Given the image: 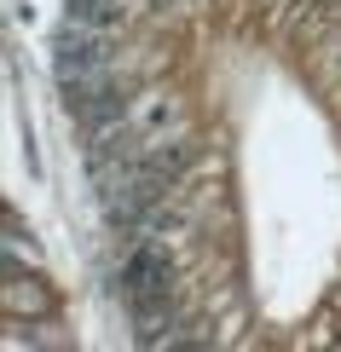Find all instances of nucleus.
I'll use <instances>...</instances> for the list:
<instances>
[{
  "mask_svg": "<svg viewBox=\"0 0 341 352\" xmlns=\"http://www.w3.org/2000/svg\"><path fill=\"white\" fill-rule=\"evenodd\" d=\"M52 69H58V81H64V93L105 81V69H110L105 29H81V23H70L64 35H58V47H52Z\"/></svg>",
  "mask_w": 341,
  "mask_h": 352,
  "instance_id": "1",
  "label": "nucleus"
},
{
  "mask_svg": "<svg viewBox=\"0 0 341 352\" xmlns=\"http://www.w3.org/2000/svg\"><path fill=\"white\" fill-rule=\"evenodd\" d=\"M122 289H127V300H133V312L151 324L156 318V306L168 300V260L156 254V248H139V254L127 260V272H122Z\"/></svg>",
  "mask_w": 341,
  "mask_h": 352,
  "instance_id": "2",
  "label": "nucleus"
},
{
  "mask_svg": "<svg viewBox=\"0 0 341 352\" xmlns=\"http://www.w3.org/2000/svg\"><path fill=\"white\" fill-rule=\"evenodd\" d=\"M122 18V6H110V0H70V23L81 29H116Z\"/></svg>",
  "mask_w": 341,
  "mask_h": 352,
  "instance_id": "3",
  "label": "nucleus"
}]
</instances>
